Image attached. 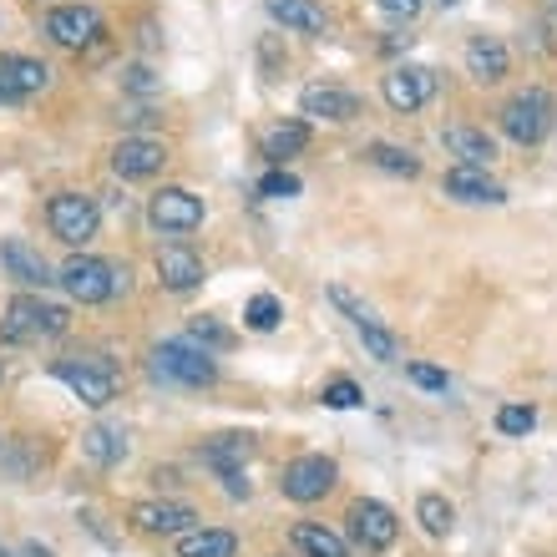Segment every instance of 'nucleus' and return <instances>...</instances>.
Masks as SVG:
<instances>
[{
	"mask_svg": "<svg viewBox=\"0 0 557 557\" xmlns=\"http://www.w3.org/2000/svg\"><path fill=\"white\" fill-rule=\"evenodd\" d=\"M147 219L162 234H193L203 223V198H193L188 188H158L147 203Z\"/></svg>",
	"mask_w": 557,
	"mask_h": 557,
	"instance_id": "nucleus-8",
	"label": "nucleus"
},
{
	"mask_svg": "<svg viewBox=\"0 0 557 557\" xmlns=\"http://www.w3.org/2000/svg\"><path fill=\"white\" fill-rule=\"evenodd\" d=\"M264 11L294 36H324V26H330L320 0H264Z\"/></svg>",
	"mask_w": 557,
	"mask_h": 557,
	"instance_id": "nucleus-19",
	"label": "nucleus"
},
{
	"mask_svg": "<svg viewBox=\"0 0 557 557\" xmlns=\"http://www.w3.org/2000/svg\"><path fill=\"white\" fill-rule=\"evenodd\" d=\"M259 193H264V198H294V193H299V177L284 173V168H274V173L259 183Z\"/></svg>",
	"mask_w": 557,
	"mask_h": 557,
	"instance_id": "nucleus-35",
	"label": "nucleus"
},
{
	"mask_svg": "<svg viewBox=\"0 0 557 557\" xmlns=\"http://www.w3.org/2000/svg\"><path fill=\"white\" fill-rule=\"evenodd\" d=\"M46 219H51V234L66 244V249H87L97 228H102V208L91 193H57L51 208H46Z\"/></svg>",
	"mask_w": 557,
	"mask_h": 557,
	"instance_id": "nucleus-4",
	"label": "nucleus"
},
{
	"mask_svg": "<svg viewBox=\"0 0 557 557\" xmlns=\"http://www.w3.org/2000/svg\"><path fill=\"white\" fill-rule=\"evenodd\" d=\"M294 547L309 557H350L345 543H339L330 528H320V522H299V528H294Z\"/></svg>",
	"mask_w": 557,
	"mask_h": 557,
	"instance_id": "nucleus-27",
	"label": "nucleus"
},
{
	"mask_svg": "<svg viewBox=\"0 0 557 557\" xmlns=\"http://www.w3.org/2000/svg\"><path fill=\"white\" fill-rule=\"evenodd\" d=\"M406 375H411V385H421V391H446V370H436V366H425V360H411L406 366Z\"/></svg>",
	"mask_w": 557,
	"mask_h": 557,
	"instance_id": "nucleus-34",
	"label": "nucleus"
},
{
	"mask_svg": "<svg viewBox=\"0 0 557 557\" xmlns=\"http://www.w3.org/2000/svg\"><path fill=\"white\" fill-rule=\"evenodd\" d=\"M547 15H553V21H557V0H547Z\"/></svg>",
	"mask_w": 557,
	"mask_h": 557,
	"instance_id": "nucleus-39",
	"label": "nucleus"
},
{
	"mask_svg": "<svg viewBox=\"0 0 557 557\" xmlns=\"http://www.w3.org/2000/svg\"><path fill=\"white\" fill-rule=\"evenodd\" d=\"M249 456H253V436H244V431L213 436V441L203 446V461L219 471V476H223V471H244V461H249Z\"/></svg>",
	"mask_w": 557,
	"mask_h": 557,
	"instance_id": "nucleus-23",
	"label": "nucleus"
},
{
	"mask_svg": "<svg viewBox=\"0 0 557 557\" xmlns=\"http://www.w3.org/2000/svg\"><path fill=\"white\" fill-rule=\"evenodd\" d=\"M127 522L137 532H147V537H183V532H193L198 512H193L188 502H133Z\"/></svg>",
	"mask_w": 557,
	"mask_h": 557,
	"instance_id": "nucleus-9",
	"label": "nucleus"
},
{
	"mask_svg": "<svg viewBox=\"0 0 557 557\" xmlns=\"http://www.w3.org/2000/svg\"><path fill=\"white\" fill-rule=\"evenodd\" d=\"M446 198H456V203H507V188L497 177H486V168H461L456 162L446 173Z\"/></svg>",
	"mask_w": 557,
	"mask_h": 557,
	"instance_id": "nucleus-16",
	"label": "nucleus"
},
{
	"mask_svg": "<svg viewBox=\"0 0 557 557\" xmlns=\"http://www.w3.org/2000/svg\"><path fill=\"white\" fill-rule=\"evenodd\" d=\"M46 36L66 51H82V46H97L102 36V15L91 11V5H57V11L46 15Z\"/></svg>",
	"mask_w": 557,
	"mask_h": 557,
	"instance_id": "nucleus-10",
	"label": "nucleus"
},
{
	"mask_svg": "<svg viewBox=\"0 0 557 557\" xmlns=\"http://www.w3.org/2000/svg\"><path fill=\"white\" fill-rule=\"evenodd\" d=\"M158 278H162V289L188 294L203 284V259L193 249H183V244H168V249H158Z\"/></svg>",
	"mask_w": 557,
	"mask_h": 557,
	"instance_id": "nucleus-17",
	"label": "nucleus"
},
{
	"mask_svg": "<svg viewBox=\"0 0 557 557\" xmlns=\"http://www.w3.org/2000/svg\"><path fill=\"white\" fill-rule=\"evenodd\" d=\"M553 117L557 112H553L547 87H528L502 107V133L512 137V143H522V147H537L547 137V127H553Z\"/></svg>",
	"mask_w": 557,
	"mask_h": 557,
	"instance_id": "nucleus-5",
	"label": "nucleus"
},
{
	"mask_svg": "<svg viewBox=\"0 0 557 557\" xmlns=\"http://www.w3.org/2000/svg\"><path fill=\"white\" fill-rule=\"evenodd\" d=\"M441 5H456V0H441Z\"/></svg>",
	"mask_w": 557,
	"mask_h": 557,
	"instance_id": "nucleus-40",
	"label": "nucleus"
},
{
	"mask_svg": "<svg viewBox=\"0 0 557 557\" xmlns=\"http://www.w3.org/2000/svg\"><path fill=\"white\" fill-rule=\"evenodd\" d=\"M259 147H264V158L274 162V168H284V158H299L309 147V127L305 122H274V127L259 137Z\"/></svg>",
	"mask_w": 557,
	"mask_h": 557,
	"instance_id": "nucleus-22",
	"label": "nucleus"
},
{
	"mask_svg": "<svg viewBox=\"0 0 557 557\" xmlns=\"http://www.w3.org/2000/svg\"><path fill=\"white\" fill-rule=\"evenodd\" d=\"M381 11L396 21H411V15H421V0H381Z\"/></svg>",
	"mask_w": 557,
	"mask_h": 557,
	"instance_id": "nucleus-36",
	"label": "nucleus"
},
{
	"mask_svg": "<svg viewBox=\"0 0 557 557\" xmlns=\"http://www.w3.org/2000/svg\"><path fill=\"white\" fill-rule=\"evenodd\" d=\"M82 451L97 467H117V461H127V431L122 425H91L87 436H82Z\"/></svg>",
	"mask_w": 557,
	"mask_h": 557,
	"instance_id": "nucleus-24",
	"label": "nucleus"
},
{
	"mask_svg": "<svg viewBox=\"0 0 557 557\" xmlns=\"http://www.w3.org/2000/svg\"><path fill=\"white\" fill-rule=\"evenodd\" d=\"M350 532H355V543L370 547V553H385V547L400 537V522L396 512L385 507V502H355L350 507Z\"/></svg>",
	"mask_w": 557,
	"mask_h": 557,
	"instance_id": "nucleus-11",
	"label": "nucleus"
},
{
	"mask_svg": "<svg viewBox=\"0 0 557 557\" xmlns=\"http://www.w3.org/2000/svg\"><path fill=\"white\" fill-rule=\"evenodd\" d=\"M51 375H57L82 406H91V411H102L107 400L117 396V370L107 366V360H57Z\"/></svg>",
	"mask_w": 557,
	"mask_h": 557,
	"instance_id": "nucleus-6",
	"label": "nucleus"
},
{
	"mask_svg": "<svg viewBox=\"0 0 557 557\" xmlns=\"http://www.w3.org/2000/svg\"><path fill=\"white\" fill-rule=\"evenodd\" d=\"M355 335H360V345H366V350L375 355V360H385V366H396V360H400V339L391 335V330H385V324L375 320V314L355 320Z\"/></svg>",
	"mask_w": 557,
	"mask_h": 557,
	"instance_id": "nucleus-26",
	"label": "nucleus"
},
{
	"mask_svg": "<svg viewBox=\"0 0 557 557\" xmlns=\"http://www.w3.org/2000/svg\"><path fill=\"white\" fill-rule=\"evenodd\" d=\"M152 370H158V381L188 385V391H203V385L219 381L213 355L198 350L193 339H168V345H158V350H152Z\"/></svg>",
	"mask_w": 557,
	"mask_h": 557,
	"instance_id": "nucleus-3",
	"label": "nucleus"
},
{
	"mask_svg": "<svg viewBox=\"0 0 557 557\" xmlns=\"http://www.w3.org/2000/svg\"><path fill=\"white\" fill-rule=\"evenodd\" d=\"M0 264H5V274H11L15 284H26V289H46V284H57L51 264L30 249L26 238H5V244H0Z\"/></svg>",
	"mask_w": 557,
	"mask_h": 557,
	"instance_id": "nucleus-15",
	"label": "nucleus"
},
{
	"mask_svg": "<svg viewBox=\"0 0 557 557\" xmlns=\"http://www.w3.org/2000/svg\"><path fill=\"white\" fill-rule=\"evenodd\" d=\"M278 320H284V305H278L274 294H253L249 305H244V324H249V330H259V335L278 330Z\"/></svg>",
	"mask_w": 557,
	"mask_h": 557,
	"instance_id": "nucleus-31",
	"label": "nucleus"
},
{
	"mask_svg": "<svg viewBox=\"0 0 557 557\" xmlns=\"http://www.w3.org/2000/svg\"><path fill=\"white\" fill-rule=\"evenodd\" d=\"M57 284L82 305H107L112 294H127V269H112L107 259H91V253H76L66 259L57 274Z\"/></svg>",
	"mask_w": 557,
	"mask_h": 557,
	"instance_id": "nucleus-2",
	"label": "nucleus"
},
{
	"mask_svg": "<svg viewBox=\"0 0 557 557\" xmlns=\"http://www.w3.org/2000/svg\"><path fill=\"white\" fill-rule=\"evenodd\" d=\"M0 557H51L46 547H36V543H26V547H15V553H0Z\"/></svg>",
	"mask_w": 557,
	"mask_h": 557,
	"instance_id": "nucleus-37",
	"label": "nucleus"
},
{
	"mask_svg": "<svg viewBox=\"0 0 557 557\" xmlns=\"http://www.w3.org/2000/svg\"><path fill=\"white\" fill-rule=\"evenodd\" d=\"M188 339L193 345H198V350H234V330H223L219 320H213V314H198V320L188 324Z\"/></svg>",
	"mask_w": 557,
	"mask_h": 557,
	"instance_id": "nucleus-30",
	"label": "nucleus"
},
{
	"mask_svg": "<svg viewBox=\"0 0 557 557\" xmlns=\"http://www.w3.org/2000/svg\"><path fill=\"white\" fill-rule=\"evenodd\" d=\"M238 537L223 528H193L177 537V557H234Z\"/></svg>",
	"mask_w": 557,
	"mask_h": 557,
	"instance_id": "nucleus-25",
	"label": "nucleus"
},
{
	"mask_svg": "<svg viewBox=\"0 0 557 557\" xmlns=\"http://www.w3.org/2000/svg\"><path fill=\"white\" fill-rule=\"evenodd\" d=\"M507 66H512V57H507V46L497 41V36H471L467 41V72L476 76V82H502L507 76Z\"/></svg>",
	"mask_w": 557,
	"mask_h": 557,
	"instance_id": "nucleus-20",
	"label": "nucleus"
},
{
	"mask_svg": "<svg viewBox=\"0 0 557 557\" xmlns=\"http://www.w3.org/2000/svg\"><path fill=\"white\" fill-rule=\"evenodd\" d=\"M416 522H421L431 537H446V532H451V522H456V512H451V502H446V497L425 492V497L416 502Z\"/></svg>",
	"mask_w": 557,
	"mask_h": 557,
	"instance_id": "nucleus-29",
	"label": "nucleus"
},
{
	"mask_svg": "<svg viewBox=\"0 0 557 557\" xmlns=\"http://www.w3.org/2000/svg\"><path fill=\"white\" fill-rule=\"evenodd\" d=\"M162 162H168V147H162L158 137H122L117 152H112V173L152 177V173H162Z\"/></svg>",
	"mask_w": 557,
	"mask_h": 557,
	"instance_id": "nucleus-13",
	"label": "nucleus"
},
{
	"mask_svg": "<svg viewBox=\"0 0 557 557\" xmlns=\"http://www.w3.org/2000/svg\"><path fill=\"white\" fill-rule=\"evenodd\" d=\"M441 147H446L461 168H486V162L497 158V143H492L482 127H467V122H451V127L441 133Z\"/></svg>",
	"mask_w": 557,
	"mask_h": 557,
	"instance_id": "nucleus-18",
	"label": "nucleus"
},
{
	"mask_svg": "<svg viewBox=\"0 0 557 557\" xmlns=\"http://www.w3.org/2000/svg\"><path fill=\"white\" fill-rule=\"evenodd\" d=\"M335 476H339V467L330 456H294L289 467H284V476H278V492L289 502H320L335 486Z\"/></svg>",
	"mask_w": 557,
	"mask_h": 557,
	"instance_id": "nucleus-7",
	"label": "nucleus"
},
{
	"mask_svg": "<svg viewBox=\"0 0 557 557\" xmlns=\"http://www.w3.org/2000/svg\"><path fill=\"white\" fill-rule=\"evenodd\" d=\"M385 102L396 107V112H416V107L431 102V91H436V76L425 72V66H396V72L381 82Z\"/></svg>",
	"mask_w": 557,
	"mask_h": 557,
	"instance_id": "nucleus-12",
	"label": "nucleus"
},
{
	"mask_svg": "<svg viewBox=\"0 0 557 557\" xmlns=\"http://www.w3.org/2000/svg\"><path fill=\"white\" fill-rule=\"evenodd\" d=\"M66 305H51V299H36V294H15L11 305H5V320H0V339H51V335H66Z\"/></svg>",
	"mask_w": 557,
	"mask_h": 557,
	"instance_id": "nucleus-1",
	"label": "nucleus"
},
{
	"mask_svg": "<svg viewBox=\"0 0 557 557\" xmlns=\"http://www.w3.org/2000/svg\"><path fill=\"white\" fill-rule=\"evenodd\" d=\"M532 425H537V411H532V406H502V411H497V431H502V436H528Z\"/></svg>",
	"mask_w": 557,
	"mask_h": 557,
	"instance_id": "nucleus-32",
	"label": "nucleus"
},
{
	"mask_svg": "<svg viewBox=\"0 0 557 557\" xmlns=\"http://www.w3.org/2000/svg\"><path fill=\"white\" fill-rule=\"evenodd\" d=\"M366 158L375 162L381 173H396V177H416V173H421V158H416L411 147H396V143H375Z\"/></svg>",
	"mask_w": 557,
	"mask_h": 557,
	"instance_id": "nucleus-28",
	"label": "nucleus"
},
{
	"mask_svg": "<svg viewBox=\"0 0 557 557\" xmlns=\"http://www.w3.org/2000/svg\"><path fill=\"white\" fill-rule=\"evenodd\" d=\"M0 76L11 82L15 97H36V91L51 87V72H46V61H36V57H0Z\"/></svg>",
	"mask_w": 557,
	"mask_h": 557,
	"instance_id": "nucleus-21",
	"label": "nucleus"
},
{
	"mask_svg": "<svg viewBox=\"0 0 557 557\" xmlns=\"http://www.w3.org/2000/svg\"><path fill=\"white\" fill-rule=\"evenodd\" d=\"M299 107L305 117H324V122H355L360 117V97L345 87H330V82H314V87L299 91Z\"/></svg>",
	"mask_w": 557,
	"mask_h": 557,
	"instance_id": "nucleus-14",
	"label": "nucleus"
},
{
	"mask_svg": "<svg viewBox=\"0 0 557 557\" xmlns=\"http://www.w3.org/2000/svg\"><path fill=\"white\" fill-rule=\"evenodd\" d=\"M320 400L330 406V411H355V406H360L366 396H360V385H355V381H330Z\"/></svg>",
	"mask_w": 557,
	"mask_h": 557,
	"instance_id": "nucleus-33",
	"label": "nucleus"
},
{
	"mask_svg": "<svg viewBox=\"0 0 557 557\" xmlns=\"http://www.w3.org/2000/svg\"><path fill=\"white\" fill-rule=\"evenodd\" d=\"M11 102H21V97H15V91H11V82L0 76V107H11Z\"/></svg>",
	"mask_w": 557,
	"mask_h": 557,
	"instance_id": "nucleus-38",
	"label": "nucleus"
}]
</instances>
